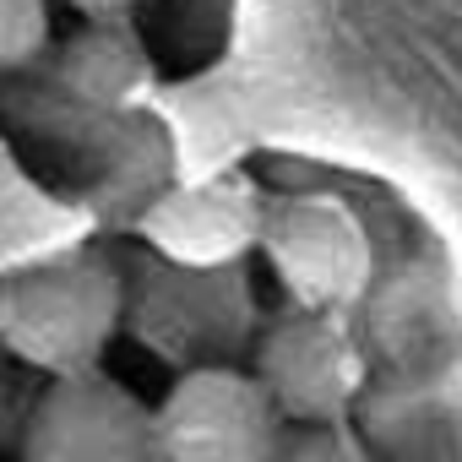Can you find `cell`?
Instances as JSON below:
<instances>
[{"label":"cell","mask_w":462,"mask_h":462,"mask_svg":"<svg viewBox=\"0 0 462 462\" xmlns=\"http://www.w3.org/2000/svg\"><path fill=\"white\" fill-rule=\"evenodd\" d=\"M256 251H262V240H256ZM256 251L251 256H235V262H169V256L152 251V262L131 283L125 327L174 375L180 370H196V365H245V370H256L262 332L278 321V310L294 305V294H289L267 316L256 310V278H251Z\"/></svg>","instance_id":"obj_1"},{"label":"cell","mask_w":462,"mask_h":462,"mask_svg":"<svg viewBox=\"0 0 462 462\" xmlns=\"http://www.w3.org/2000/svg\"><path fill=\"white\" fill-rule=\"evenodd\" d=\"M131 283L104 256H55L0 283V343L33 370H82L125 327Z\"/></svg>","instance_id":"obj_2"},{"label":"cell","mask_w":462,"mask_h":462,"mask_svg":"<svg viewBox=\"0 0 462 462\" xmlns=\"http://www.w3.org/2000/svg\"><path fill=\"white\" fill-rule=\"evenodd\" d=\"M289 451V419L245 365L180 370L152 408V457L169 462H267Z\"/></svg>","instance_id":"obj_3"},{"label":"cell","mask_w":462,"mask_h":462,"mask_svg":"<svg viewBox=\"0 0 462 462\" xmlns=\"http://www.w3.org/2000/svg\"><path fill=\"white\" fill-rule=\"evenodd\" d=\"M23 451L33 462H136L152 457V408L98 365L60 370L28 413Z\"/></svg>","instance_id":"obj_4"},{"label":"cell","mask_w":462,"mask_h":462,"mask_svg":"<svg viewBox=\"0 0 462 462\" xmlns=\"http://www.w3.org/2000/svg\"><path fill=\"white\" fill-rule=\"evenodd\" d=\"M267 185L245 169H217L207 180L163 190L142 212V245L169 262H235L251 256L262 240Z\"/></svg>","instance_id":"obj_5"},{"label":"cell","mask_w":462,"mask_h":462,"mask_svg":"<svg viewBox=\"0 0 462 462\" xmlns=\"http://www.w3.org/2000/svg\"><path fill=\"white\" fill-rule=\"evenodd\" d=\"M152 82L147 50L120 28V17H88L55 55V88L82 109H131Z\"/></svg>","instance_id":"obj_6"},{"label":"cell","mask_w":462,"mask_h":462,"mask_svg":"<svg viewBox=\"0 0 462 462\" xmlns=\"http://www.w3.org/2000/svg\"><path fill=\"white\" fill-rule=\"evenodd\" d=\"M50 44V0H0V71L39 60Z\"/></svg>","instance_id":"obj_7"},{"label":"cell","mask_w":462,"mask_h":462,"mask_svg":"<svg viewBox=\"0 0 462 462\" xmlns=\"http://www.w3.org/2000/svg\"><path fill=\"white\" fill-rule=\"evenodd\" d=\"M71 12H82V17H131L142 0H66Z\"/></svg>","instance_id":"obj_8"},{"label":"cell","mask_w":462,"mask_h":462,"mask_svg":"<svg viewBox=\"0 0 462 462\" xmlns=\"http://www.w3.org/2000/svg\"><path fill=\"white\" fill-rule=\"evenodd\" d=\"M0 419H6V386H0Z\"/></svg>","instance_id":"obj_9"}]
</instances>
